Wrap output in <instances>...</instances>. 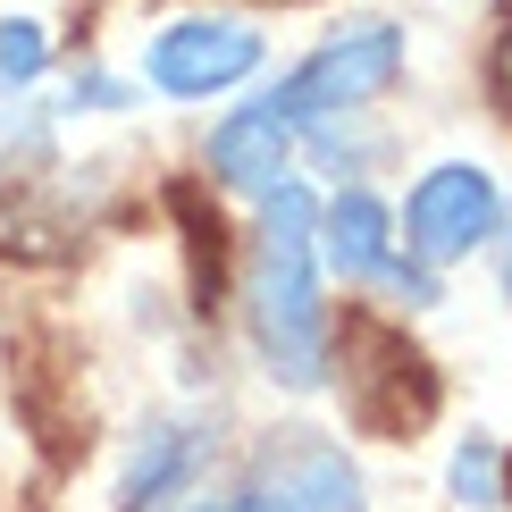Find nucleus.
<instances>
[{
  "mask_svg": "<svg viewBox=\"0 0 512 512\" xmlns=\"http://www.w3.org/2000/svg\"><path fill=\"white\" fill-rule=\"evenodd\" d=\"M319 202L311 185H277L261 194V227H252V261H244V328H252V353L261 370L277 378L286 395H319L328 387V353H336V328H328V303H319Z\"/></svg>",
  "mask_w": 512,
  "mask_h": 512,
  "instance_id": "f257e3e1",
  "label": "nucleus"
},
{
  "mask_svg": "<svg viewBox=\"0 0 512 512\" xmlns=\"http://www.w3.org/2000/svg\"><path fill=\"white\" fill-rule=\"evenodd\" d=\"M395 76H403V34L387 17H361V26H336L319 51L294 59V68L269 84V101H277V118H286L294 135H311V126H328V118H361Z\"/></svg>",
  "mask_w": 512,
  "mask_h": 512,
  "instance_id": "f03ea898",
  "label": "nucleus"
},
{
  "mask_svg": "<svg viewBox=\"0 0 512 512\" xmlns=\"http://www.w3.org/2000/svg\"><path fill=\"white\" fill-rule=\"evenodd\" d=\"M496 227H504V185H496V168H479V160L420 168L403 210H395V244H403V261H420V269L471 261L479 244H496Z\"/></svg>",
  "mask_w": 512,
  "mask_h": 512,
  "instance_id": "7ed1b4c3",
  "label": "nucleus"
},
{
  "mask_svg": "<svg viewBox=\"0 0 512 512\" xmlns=\"http://www.w3.org/2000/svg\"><path fill=\"white\" fill-rule=\"evenodd\" d=\"M227 504L236 512H361V471L336 437L277 429V437L252 445V471Z\"/></svg>",
  "mask_w": 512,
  "mask_h": 512,
  "instance_id": "20e7f679",
  "label": "nucleus"
},
{
  "mask_svg": "<svg viewBox=\"0 0 512 512\" xmlns=\"http://www.w3.org/2000/svg\"><path fill=\"white\" fill-rule=\"evenodd\" d=\"M261 59H269V42L252 17H168L143 42V84L168 101H219L244 76H261Z\"/></svg>",
  "mask_w": 512,
  "mask_h": 512,
  "instance_id": "39448f33",
  "label": "nucleus"
},
{
  "mask_svg": "<svg viewBox=\"0 0 512 512\" xmlns=\"http://www.w3.org/2000/svg\"><path fill=\"white\" fill-rule=\"evenodd\" d=\"M210 454H219L210 412H152L118 454V512H168L177 496H194Z\"/></svg>",
  "mask_w": 512,
  "mask_h": 512,
  "instance_id": "423d86ee",
  "label": "nucleus"
},
{
  "mask_svg": "<svg viewBox=\"0 0 512 512\" xmlns=\"http://www.w3.org/2000/svg\"><path fill=\"white\" fill-rule=\"evenodd\" d=\"M294 126L277 118V101H244V110H227L219 126H210V143H202V168H210V185H227V194H277L286 185V168H294Z\"/></svg>",
  "mask_w": 512,
  "mask_h": 512,
  "instance_id": "0eeeda50",
  "label": "nucleus"
},
{
  "mask_svg": "<svg viewBox=\"0 0 512 512\" xmlns=\"http://www.w3.org/2000/svg\"><path fill=\"white\" fill-rule=\"evenodd\" d=\"M403 261L395 244V210L370 194V185H336L328 202H319V269L336 277V286H378Z\"/></svg>",
  "mask_w": 512,
  "mask_h": 512,
  "instance_id": "6e6552de",
  "label": "nucleus"
},
{
  "mask_svg": "<svg viewBox=\"0 0 512 512\" xmlns=\"http://www.w3.org/2000/svg\"><path fill=\"white\" fill-rule=\"evenodd\" d=\"M445 496L462 512H504L512 504V454L496 437H462L454 454H445Z\"/></svg>",
  "mask_w": 512,
  "mask_h": 512,
  "instance_id": "1a4fd4ad",
  "label": "nucleus"
},
{
  "mask_svg": "<svg viewBox=\"0 0 512 512\" xmlns=\"http://www.w3.org/2000/svg\"><path fill=\"white\" fill-rule=\"evenodd\" d=\"M59 152V110L34 93H0V177H34Z\"/></svg>",
  "mask_w": 512,
  "mask_h": 512,
  "instance_id": "9d476101",
  "label": "nucleus"
},
{
  "mask_svg": "<svg viewBox=\"0 0 512 512\" xmlns=\"http://www.w3.org/2000/svg\"><path fill=\"white\" fill-rule=\"evenodd\" d=\"M42 76H51V26L9 9L0 17V93H34Z\"/></svg>",
  "mask_w": 512,
  "mask_h": 512,
  "instance_id": "9b49d317",
  "label": "nucleus"
},
{
  "mask_svg": "<svg viewBox=\"0 0 512 512\" xmlns=\"http://www.w3.org/2000/svg\"><path fill=\"white\" fill-rule=\"evenodd\" d=\"M51 110H59V118H118V110H135V84L110 76V68H93V59H76Z\"/></svg>",
  "mask_w": 512,
  "mask_h": 512,
  "instance_id": "f8f14e48",
  "label": "nucleus"
},
{
  "mask_svg": "<svg viewBox=\"0 0 512 512\" xmlns=\"http://www.w3.org/2000/svg\"><path fill=\"white\" fill-rule=\"evenodd\" d=\"M496 286H504V303H512V202H504V227H496Z\"/></svg>",
  "mask_w": 512,
  "mask_h": 512,
  "instance_id": "ddd939ff",
  "label": "nucleus"
},
{
  "mask_svg": "<svg viewBox=\"0 0 512 512\" xmlns=\"http://www.w3.org/2000/svg\"><path fill=\"white\" fill-rule=\"evenodd\" d=\"M487 76H496V93H504V101H512V34H504V42H496V68H487Z\"/></svg>",
  "mask_w": 512,
  "mask_h": 512,
  "instance_id": "4468645a",
  "label": "nucleus"
},
{
  "mask_svg": "<svg viewBox=\"0 0 512 512\" xmlns=\"http://www.w3.org/2000/svg\"><path fill=\"white\" fill-rule=\"evenodd\" d=\"M168 512H236V504H168Z\"/></svg>",
  "mask_w": 512,
  "mask_h": 512,
  "instance_id": "2eb2a0df",
  "label": "nucleus"
}]
</instances>
